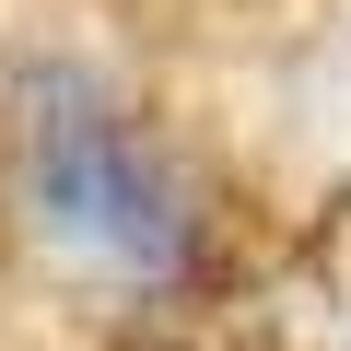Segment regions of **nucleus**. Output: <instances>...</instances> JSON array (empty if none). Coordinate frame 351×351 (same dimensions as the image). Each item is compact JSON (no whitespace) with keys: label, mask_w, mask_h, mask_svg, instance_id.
<instances>
[{"label":"nucleus","mask_w":351,"mask_h":351,"mask_svg":"<svg viewBox=\"0 0 351 351\" xmlns=\"http://www.w3.org/2000/svg\"><path fill=\"white\" fill-rule=\"evenodd\" d=\"M12 211H24L36 258L82 293H164L199 246L164 129L94 59H47L12 94Z\"/></svg>","instance_id":"nucleus-1"}]
</instances>
